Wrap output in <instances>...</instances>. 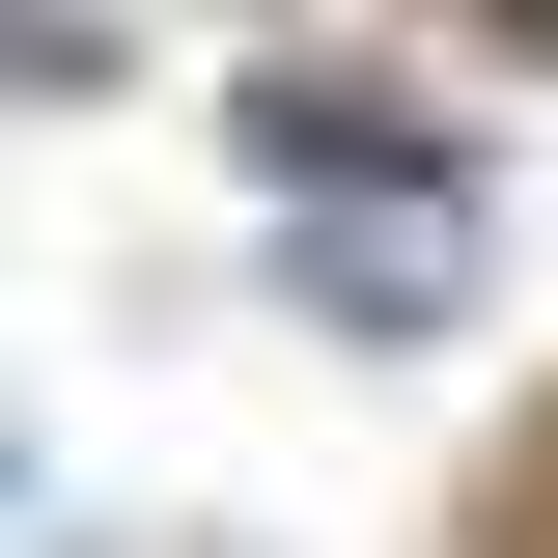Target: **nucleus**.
<instances>
[{
	"label": "nucleus",
	"instance_id": "1",
	"mask_svg": "<svg viewBox=\"0 0 558 558\" xmlns=\"http://www.w3.org/2000/svg\"><path fill=\"white\" fill-rule=\"evenodd\" d=\"M252 168H418V196H447V140L363 112V84H252Z\"/></svg>",
	"mask_w": 558,
	"mask_h": 558
},
{
	"label": "nucleus",
	"instance_id": "2",
	"mask_svg": "<svg viewBox=\"0 0 558 558\" xmlns=\"http://www.w3.org/2000/svg\"><path fill=\"white\" fill-rule=\"evenodd\" d=\"M475 28H502V57H558V0H475Z\"/></svg>",
	"mask_w": 558,
	"mask_h": 558
},
{
	"label": "nucleus",
	"instance_id": "3",
	"mask_svg": "<svg viewBox=\"0 0 558 558\" xmlns=\"http://www.w3.org/2000/svg\"><path fill=\"white\" fill-rule=\"evenodd\" d=\"M0 502H28V418H0Z\"/></svg>",
	"mask_w": 558,
	"mask_h": 558
}]
</instances>
